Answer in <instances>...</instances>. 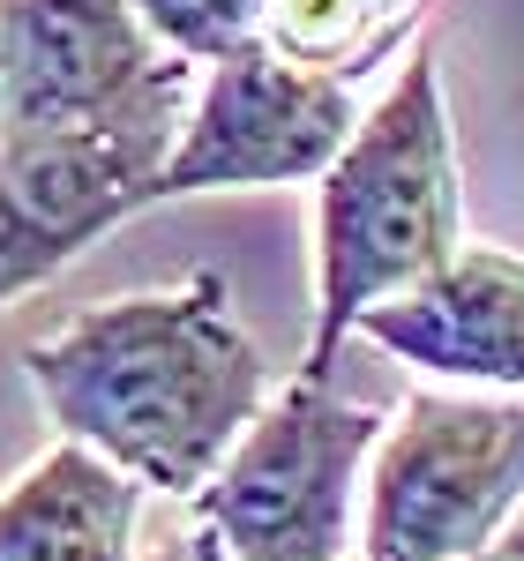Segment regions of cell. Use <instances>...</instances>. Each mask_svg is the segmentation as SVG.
<instances>
[{"instance_id":"6da1fadb","label":"cell","mask_w":524,"mask_h":561,"mask_svg":"<svg viewBox=\"0 0 524 561\" xmlns=\"http://www.w3.org/2000/svg\"><path fill=\"white\" fill-rule=\"evenodd\" d=\"M23 375L60 442H83L143 486L195 502L270 404L262 345L218 270L76 307L23 345Z\"/></svg>"},{"instance_id":"7a4b0ae2","label":"cell","mask_w":524,"mask_h":561,"mask_svg":"<svg viewBox=\"0 0 524 561\" xmlns=\"http://www.w3.org/2000/svg\"><path fill=\"white\" fill-rule=\"evenodd\" d=\"M457 248H465L457 128L442 98V53L435 38H420L397 60L390 90L345 135L338 165L315 180V330L300 375L330 382L360 322L428 285Z\"/></svg>"},{"instance_id":"3957f363","label":"cell","mask_w":524,"mask_h":561,"mask_svg":"<svg viewBox=\"0 0 524 561\" xmlns=\"http://www.w3.org/2000/svg\"><path fill=\"white\" fill-rule=\"evenodd\" d=\"M383 427V404H352L330 382L293 375L270 389L255 427L232 442L187 510L218 531L232 561H345L360 547V494Z\"/></svg>"},{"instance_id":"277c9868","label":"cell","mask_w":524,"mask_h":561,"mask_svg":"<svg viewBox=\"0 0 524 561\" xmlns=\"http://www.w3.org/2000/svg\"><path fill=\"white\" fill-rule=\"evenodd\" d=\"M524 510V397L412 389L367 465L360 561H465Z\"/></svg>"},{"instance_id":"5b68a950","label":"cell","mask_w":524,"mask_h":561,"mask_svg":"<svg viewBox=\"0 0 524 561\" xmlns=\"http://www.w3.org/2000/svg\"><path fill=\"white\" fill-rule=\"evenodd\" d=\"M187 98L195 83L76 128H0V307L53 285L90 240L150 210Z\"/></svg>"},{"instance_id":"8992f818","label":"cell","mask_w":524,"mask_h":561,"mask_svg":"<svg viewBox=\"0 0 524 561\" xmlns=\"http://www.w3.org/2000/svg\"><path fill=\"white\" fill-rule=\"evenodd\" d=\"M360 128L352 76L293 68L270 45H240L232 60L203 68L187 98L180 142L150 187V210L180 195H225V187H300L338 165L345 135Z\"/></svg>"},{"instance_id":"52a82bcc","label":"cell","mask_w":524,"mask_h":561,"mask_svg":"<svg viewBox=\"0 0 524 561\" xmlns=\"http://www.w3.org/2000/svg\"><path fill=\"white\" fill-rule=\"evenodd\" d=\"M187 83L128 0H0V128H76Z\"/></svg>"},{"instance_id":"ba28073f","label":"cell","mask_w":524,"mask_h":561,"mask_svg":"<svg viewBox=\"0 0 524 561\" xmlns=\"http://www.w3.org/2000/svg\"><path fill=\"white\" fill-rule=\"evenodd\" d=\"M360 337L442 389L524 397V255L465 240L428 285L375 307Z\"/></svg>"},{"instance_id":"9c48e42d","label":"cell","mask_w":524,"mask_h":561,"mask_svg":"<svg viewBox=\"0 0 524 561\" xmlns=\"http://www.w3.org/2000/svg\"><path fill=\"white\" fill-rule=\"evenodd\" d=\"M0 561H143V486L83 442H53L0 486Z\"/></svg>"},{"instance_id":"30bf717a","label":"cell","mask_w":524,"mask_h":561,"mask_svg":"<svg viewBox=\"0 0 524 561\" xmlns=\"http://www.w3.org/2000/svg\"><path fill=\"white\" fill-rule=\"evenodd\" d=\"M428 0H262V45L293 68L352 76L390 45L397 23H412Z\"/></svg>"},{"instance_id":"8fae6325","label":"cell","mask_w":524,"mask_h":561,"mask_svg":"<svg viewBox=\"0 0 524 561\" xmlns=\"http://www.w3.org/2000/svg\"><path fill=\"white\" fill-rule=\"evenodd\" d=\"M143 31L187 68H218L262 38V0H128Z\"/></svg>"},{"instance_id":"7c38bea8","label":"cell","mask_w":524,"mask_h":561,"mask_svg":"<svg viewBox=\"0 0 524 561\" xmlns=\"http://www.w3.org/2000/svg\"><path fill=\"white\" fill-rule=\"evenodd\" d=\"M143 561H232V554H225V539L210 531V524H187V531H173V539H158Z\"/></svg>"},{"instance_id":"4fadbf2b","label":"cell","mask_w":524,"mask_h":561,"mask_svg":"<svg viewBox=\"0 0 524 561\" xmlns=\"http://www.w3.org/2000/svg\"><path fill=\"white\" fill-rule=\"evenodd\" d=\"M465 561H524V510H517L510 524H502V531H494L487 547H472Z\"/></svg>"}]
</instances>
